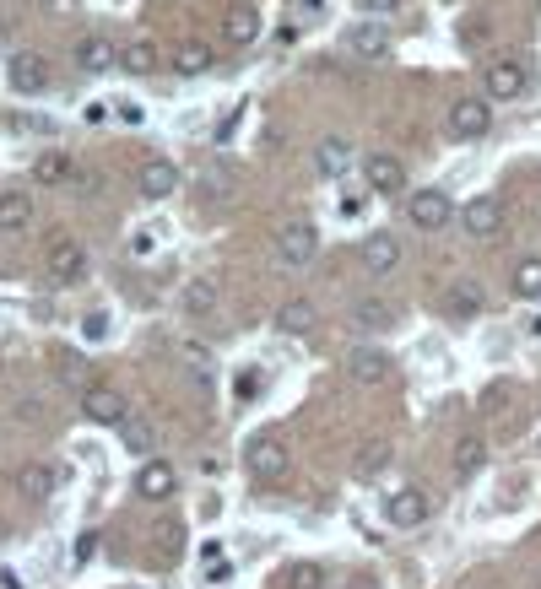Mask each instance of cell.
Listing matches in <instances>:
<instances>
[{"instance_id": "6da1fadb", "label": "cell", "mask_w": 541, "mask_h": 589, "mask_svg": "<svg viewBox=\"0 0 541 589\" xmlns=\"http://www.w3.org/2000/svg\"><path fill=\"white\" fill-rule=\"evenodd\" d=\"M276 254H282V265H293V271H309L314 254H320V233H314V222H282V227H276Z\"/></svg>"}, {"instance_id": "7a4b0ae2", "label": "cell", "mask_w": 541, "mask_h": 589, "mask_svg": "<svg viewBox=\"0 0 541 589\" xmlns=\"http://www.w3.org/2000/svg\"><path fill=\"white\" fill-rule=\"evenodd\" d=\"M244 465H249V476H255V481H282V476H287V465H293V454H287L282 438L260 433V438H249Z\"/></svg>"}, {"instance_id": "3957f363", "label": "cell", "mask_w": 541, "mask_h": 589, "mask_svg": "<svg viewBox=\"0 0 541 589\" xmlns=\"http://www.w3.org/2000/svg\"><path fill=\"white\" fill-rule=\"evenodd\" d=\"M406 222L422 227V233H439L444 222H455V206L444 190H412V200H406Z\"/></svg>"}, {"instance_id": "277c9868", "label": "cell", "mask_w": 541, "mask_h": 589, "mask_svg": "<svg viewBox=\"0 0 541 589\" xmlns=\"http://www.w3.org/2000/svg\"><path fill=\"white\" fill-rule=\"evenodd\" d=\"M82 417L98 422V427H120L130 417V400L114 390V384H92V390L82 395Z\"/></svg>"}, {"instance_id": "5b68a950", "label": "cell", "mask_w": 541, "mask_h": 589, "mask_svg": "<svg viewBox=\"0 0 541 589\" xmlns=\"http://www.w3.org/2000/svg\"><path fill=\"white\" fill-rule=\"evenodd\" d=\"M82 276H87V249L76 238H55L49 244V281L55 287H76Z\"/></svg>"}, {"instance_id": "8992f818", "label": "cell", "mask_w": 541, "mask_h": 589, "mask_svg": "<svg viewBox=\"0 0 541 589\" xmlns=\"http://www.w3.org/2000/svg\"><path fill=\"white\" fill-rule=\"evenodd\" d=\"M6 76H11V92H22V98H38V92L49 87V60L44 55H33V49H17L6 65Z\"/></svg>"}, {"instance_id": "52a82bcc", "label": "cell", "mask_w": 541, "mask_h": 589, "mask_svg": "<svg viewBox=\"0 0 541 589\" xmlns=\"http://www.w3.org/2000/svg\"><path fill=\"white\" fill-rule=\"evenodd\" d=\"M358 265L368 276H390V271H401V238L395 233H368L363 238V249H358Z\"/></svg>"}, {"instance_id": "ba28073f", "label": "cell", "mask_w": 541, "mask_h": 589, "mask_svg": "<svg viewBox=\"0 0 541 589\" xmlns=\"http://www.w3.org/2000/svg\"><path fill=\"white\" fill-rule=\"evenodd\" d=\"M487 125H493V109H487V98H455L450 103V130L460 141H477V136H487Z\"/></svg>"}, {"instance_id": "9c48e42d", "label": "cell", "mask_w": 541, "mask_h": 589, "mask_svg": "<svg viewBox=\"0 0 541 589\" xmlns=\"http://www.w3.org/2000/svg\"><path fill=\"white\" fill-rule=\"evenodd\" d=\"M136 492H141L147 503H168V498L179 492V471H174L168 460H147V465L136 471Z\"/></svg>"}, {"instance_id": "30bf717a", "label": "cell", "mask_w": 541, "mask_h": 589, "mask_svg": "<svg viewBox=\"0 0 541 589\" xmlns=\"http://www.w3.org/2000/svg\"><path fill=\"white\" fill-rule=\"evenodd\" d=\"M347 373H352L358 384H368V390H374V384H390L395 357H390V352H379V346H358V352L347 357Z\"/></svg>"}, {"instance_id": "8fae6325", "label": "cell", "mask_w": 541, "mask_h": 589, "mask_svg": "<svg viewBox=\"0 0 541 589\" xmlns=\"http://www.w3.org/2000/svg\"><path fill=\"white\" fill-rule=\"evenodd\" d=\"M460 227H466L471 238H493L498 227H504V206H498L493 195H477V200H466V206H460Z\"/></svg>"}, {"instance_id": "7c38bea8", "label": "cell", "mask_w": 541, "mask_h": 589, "mask_svg": "<svg viewBox=\"0 0 541 589\" xmlns=\"http://www.w3.org/2000/svg\"><path fill=\"white\" fill-rule=\"evenodd\" d=\"M363 179H368V190L374 195H401L406 190V168H401V157H390V152H374L363 163Z\"/></svg>"}, {"instance_id": "4fadbf2b", "label": "cell", "mask_w": 541, "mask_h": 589, "mask_svg": "<svg viewBox=\"0 0 541 589\" xmlns=\"http://www.w3.org/2000/svg\"><path fill=\"white\" fill-rule=\"evenodd\" d=\"M390 44H395V38H390L385 22H352V33H347V49L358 60H385Z\"/></svg>"}, {"instance_id": "5bb4252c", "label": "cell", "mask_w": 541, "mask_h": 589, "mask_svg": "<svg viewBox=\"0 0 541 589\" xmlns=\"http://www.w3.org/2000/svg\"><path fill=\"white\" fill-rule=\"evenodd\" d=\"M428 492H422V487H401V492H395V498L385 503V519H390V525H401V530H412V525H422V519H428Z\"/></svg>"}, {"instance_id": "9a60e30c", "label": "cell", "mask_w": 541, "mask_h": 589, "mask_svg": "<svg viewBox=\"0 0 541 589\" xmlns=\"http://www.w3.org/2000/svg\"><path fill=\"white\" fill-rule=\"evenodd\" d=\"M439 309L450 314V319H477L487 309V298H482L477 281H450V287H444V298H439Z\"/></svg>"}, {"instance_id": "2e32d148", "label": "cell", "mask_w": 541, "mask_h": 589, "mask_svg": "<svg viewBox=\"0 0 541 589\" xmlns=\"http://www.w3.org/2000/svg\"><path fill=\"white\" fill-rule=\"evenodd\" d=\"M487 92L493 98H504V103H514V98H525V65L520 60H493L487 65Z\"/></svg>"}, {"instance_id": "e0dca14e", "label": "cell", "mask_w": 541, "mask_h": 589, "mask_svg": "<svg viewBox=\"0 0 541 589\" xmlns=\"http://www.w3.org/2000/svg\"><path fill=\"white\" fill-rule=\"evenodd\" d=\"M222 38H228V49H244L260 38V11L255 6H228V17H222Z\"/></svg>"}, {"instance_id": "ac0fdd59", "label": "cell", "mask_w": 541, "mask_h": 589, "mask_svg": "<svg viewBox=\"0 0 541 589\" xmlns=\"http://www.w3.org/2000/svg\"><path fill=\"white\" fill-rule=\"evenodd\" d=\"M28 227H33V195L0 190V233H28Z\"/></svg>"}, {"instance_id": "d6986e66", "label": "cell", "mask_w": 541, "mask_h": 589, "mask_svg": "<svg viewBox=\"0 0 541 589\" xmlns=\"http://www.w3.org/2000/svg\"><path fill=\"white\" fill-rule=\"evenodd\" d=\"M174 190H179V168L168 163V157H152V163L141 168V195H147V200H168Z\"/></svg>"}, {"instance_id": "ffe728a7", "label": "cell", "mask_w": 541, "mask_h": 589, "mask_svg": "<svg viewBox=\"0 0 541 589\" xmlns=\"http://www.w3.org/2000/svg\"><path fill=\"white\" fill-rule=\"evenodd\" d=\"M76 65H82L87 76H103V71L120 65V49H114L109 38H82V44H76Z\"/></svg>"}, {"instance_id": "44dd1931", "label": "cell", "mask_w": 541, "mask_h": 589, "mask_svg": "<svg viewBox=\"0 0 541 589\" xmlns=\"http://www.w3.org/2000/svg\"><path fill=\"white\" fill-rule=\"evenodd\" d=\"M347 163H352V141L347 136H325L320 146H314V173H320V179H336Z\"/></svg>"}, {"instance_id": "7402d4cb", "label": "cell", "mask_w": 541, "mask_h": 589, "mask_svg": "<svg viewBox=\"0 0 541 589\" xmlns=\"http://www.w3.org/2000/svg\"><path fill=\"white\" fill-rule=\"evenodd\" d=\"M55 465H22V476H17V492H22V498H28V503H44L49 498V492H55Z\"/></svg>"}, {"instance_id": "603a6c76", "label": "cell", "mask_w": 541, "mask_h": 589, "mask_svg": "<svg viewBox=\"0 0 541 589\" xmlns=\"http://www.w3.org/2000/svg\"><path fill=\"white\" fill-rule=\"evenodd\" d=\"M314 319H320V309H314L309 298H287L282 309H276V325H282L287 336H303V330H314Z\"/></svg>"}, {"instance_id": "cb8c5ba5", "label": "cell", "mask_w": 541, "mask_h": 589, "mask_svg": "<svg viewBox=\"0 0 541 589\" xmlns=\"http://www.w3.org/2000/svg\"><path fill=\"white\" fill-rule=\"evenodd\" d=\"M211 60H217V49H211V44H195V38L174 49V71H179V76H201V71H211Z\"/></svg>"}, {"instance_id": "d4e9b609", "label": "cell", "mask_w": 541, "mask_h": 589, "mask_svg": "<svg viewBox=\"0 0 541 589\" xmlns=\"http://www.w3.org/2000/svg\"><path fill=\"white\" fill-rule=\"evenodd\" d=\"M120 65L130 76H152L157 65H163V55H157V44H147V38H136L130 49H120Z\"/></svg>"}, {"instance_id": "484cf974", "label": "cell", "mask_w": 541, "mask_h": 589, "mask_svg": "<svg viewBox=\"0 0 541 589\" xmlns=\"http://www.w3.org/2000/svg\"><path fill=\"white\" fill-rule=\"evenodd\" d=\"M487 465V438H460L455 444V476L466 481V476H477Z\"/></svg>"}, {"instance_id": "4316f807", "label": "cell", "mask_w": 541, "mask_h": 589, "mask_svg": "<svg viewBox=\"0 0 541 589\" xmlns=\"http://www.w3.org/2000/svg\"><path fill=\"white\" fill-rule=\"evenodd\" d=\"M33 179H44V184H71V179H76V163H71L65 152H44V157L33 163Z\"/></svg>"}, {"instance_id": "83f0119b", "label": "cell", "mask_w": 541, "mask_h": 589, "mask_svg": "<svg viewBox=\"0 0 541 589\" xmlns=\"http://www.w3.org/2000/svg\"><path fill=\"white\" fill-rule=\"evenodd\" d=\"M211 309H217V281H190V287H184V314H195V319H206Z\"/></svg>"}, {"instance_id": "f1b7e54d", "label": "cell", "mask_w": 541, "mask_h": 589, "mask_svg": "<svg viewBox=\"0 0 541 589\" xmlns=\"http://www.w3.org/2000/svg\"><path fill=\"white\" fill-rule=\"evenodd\" d=\"M120 444H125L130 454H152V444H157L152 422H141V417H125V422H120Z\"/></svg>"}, {"instance_id": "f546056e", "label": "cell", "mask_w": 541, "mask_h": 589, "mask_svg": "<svg viewBox=\"0 0 541 589\" xmlns=\"http://www.w3.org/2000/svg\"><path fill=\"white\" fill-rule=\"evenodd\" d=\"M390 303L385 298H363V303H352V325H363V330H385L390 325Z\"/></svg>"}, {"instance_id": "4dcf8cb0", "label": "cell", "mask_w": 541, "mask_h": 589, "mask_svg": "<svg viewBox=\"0 0 541 589\" xmlns=\"http://www.w3.org/2000/svg\"><path fill=\"white\" fill-rule=\"evenodd\" d=\"M385 465H390V438H368V444H363V454H358V481L379 476Z\"/></svg>"}, {"instance_id": "1f68e13d", "label": "cell", "mask_w": 541, "mask_h": 589, "mask_svg": "<svg viewBox=\"0 0 541 589\" xmlns=\"http://www.w3.org/2000/svg\"><path fill=\"white\" fill-rule=\"evenodd\" d=\"M287 589H325V568L320 562H293L287 568Z\"/></svg>"}, {"instance_id": "d6a6232c", "label": "cell", "mask_w": 541, "mask_h": 589, "mask_svg": "<svg viewBox=\"0 0 541 589\" xmlns=\"http://www.w3.org/2000/svg\"><path fill=\"white\" fill-rule=\"evenodd\" d=\"M514 292H520V298H541V260L514 265Z\"/></svg>"}, {"instance_id": "836d02e7", "label": "cell", "mask_w": 541, "mask_h": 589, "mask_svg": "<svg viewBox=\"0 0 541 589\" xmlns=\"http://www.w3.org/2000/svg\"><path fill=\"white\" fill-rule=\"evenodd\" d=\"M157 552H163V557L184 552V525H179V519H157Z\"/></svg>"}, {"instance_id": "e575fe53", "label": "cell", "mask_w": 541, "mask_h": 589, "mask_svg": "<svg viewBox=\"0 0 541 589\" xmlns=\"http://www.w3.org/2000/svg\"><path fill=\"white\" fill-rule=\"evenodd\" d=\"M184 368H190L195 390H211V363H206V346H184Z\"/></svg>"}, {"instance_id": "d590c367", "label": "cell", "mask_w": 541, "mask_h": 589, "mask_svg": "<svg viewBox=\"0 0 541 589\" xmlns=\"http://www.w3.org/2000/svg\"><path fill=\"white\" fill-rule=\"evenodd\" d=\"M55 373H60V379H65V384H82V379H87L82 357H76V352H71V346H55Z\"/></svg>"}, {"instance_id": "8d00e7d4", "label": "cell", "mask_w": 541, "mask_h": 589, "mask_svg": "<svg viewBox=\"0 0 541 589\" xmlns=\"http://www.w3.org/2000/svg\"><path fill=\"white\" fill-rule=\"evenodd\" d=\"M228 579H233V568L222 562V546L211 541V546H206V584H228Z\"/></svg>"}, {"instance_id": "74e56055", "label": "cell", "mask_w": 541, "mask_h": 589, "mask_svg": "<svg viewBox=\"0 0 541 589\" xmlns=\"http://www.w3.org/2000/svg\"><path fill=\"white\" fill-rule=\"evenodd\" d=\"M82 336L87 341H103V336H109V314H87L82 319Z\"/></svg>"}, {"instance_id": "f35d334b", "label": "cell", "mask_w": 541, "mask_h": 589, "mask_svg": "<svg viewBox=\"0 0 541 589\" xmlns=\"http://www.w3.org/2000/svg\"><path fill=\"white\" fill-rule=\"evenodd\" d=\"M233 390H239V400H255V390H260V373H255V368H244Z\"/></svg>"}, {"instance_id": "ab89813d", "label": "cell", "mask_w": 541, "mask_h": 589, "mask_svg": "<svg viewBox=\"0 0 541 589\" xmlns=\"http://www.w3.org/2000/svg\"><path fill=\"white\" fill-rule=\"evenodd\" d=\"M92 552H98V535H92V530H87V535H76V562H87Z\"/></svg>"}, {"instance_id": "60d3db41", "label": "cell", "mask_w": 541, "mask_h": 589, "mask_svg": "<svg viewBox=\"0 0 541 589\" xmlns=\"http://www.w3.org/2000/svg\"><path fill=\"white\" fill-rule=\"evenodd\" d=\"M504 395H509V390H504V384H493V390H487V395H482V411H504Z\"/></svg>"}, {"instance_id": "b9f144b4", "label": "cell", "mask_w": 541, "mask_h": 589, "mask_svg": "<svg viewBox=\"0 0 541 589\" xmlns=\"http://www.w3.org/2000/svg\"><path fill=\"white\" fill-rule=\"evenodd\" d=\"M358 6H368L374 17H390V11H401V0H358Z\"/></svg>"}, {"instance_id": "7bdbcfd3", "label": "cell", "mask_w": 541, "mask_h": 589, "mask_svg": "<svg viewBox=\"0 0 541 589\" xmlns=\"http://www.w3.org/2000/svg\"><path fill=\"white\" fill-rule=\"evenodd\" d=\"M363 200H368L363 190H358V195H347V200H341V217H358V211H363Z\"/></svg>"}, {"instance_id": "ee69618b", "label": "cell", "mask_w": 541, "mask_h": 589, "mask_svg": "<svg viewBox=\"0 0 541 589\" xmlns=\"http://www.w3.org/2000/svg\"><path fill=\"white\" fill-rule=\"evenodd\" d=\"M531 336H541V314H536V319H531Z\"/></svg>"}, {"instance_id": "f6af8a7d", "label": "cell", "mask_w": 541, "mask_h": 589, "mask_svg": "<svg viewBox=\"0 0 541 589\" xmlns=\"http://www.w3.org/2000/svg\"><path fill=\"white\" fill-rule=\"evenodd\" d=\"M44 6H49V11H60V6H65V0H44Z\"/></svg>"}]
</instances>
